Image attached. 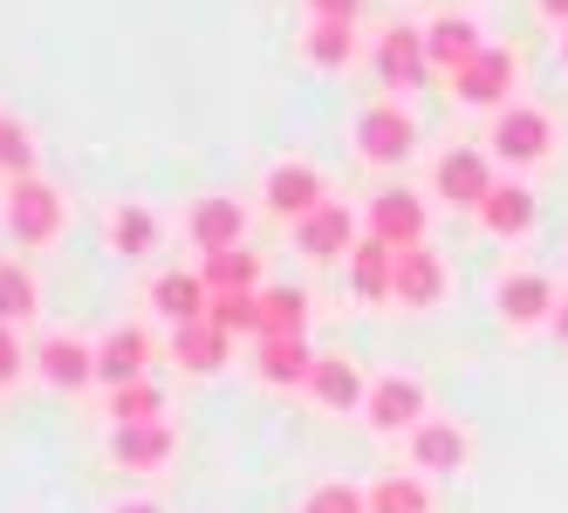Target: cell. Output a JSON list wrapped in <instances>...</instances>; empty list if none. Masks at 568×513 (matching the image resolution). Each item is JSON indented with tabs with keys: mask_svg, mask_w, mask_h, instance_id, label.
<instances>
[{
	"mask_svg": "<svg viewBox=\"0 0 568 513\" xmlns=\"http://www.w3.org/2000/svg\"><path fill=\"white\" fill-rule=\"evenodd\" d=\"M295 247H302L308 260H343V254H356V213H349L343 199L315 206V213L295 226Z\"/></svg>",
	"mask_w": 568,
	"mask_h": 513,
	"instance_id": "cell-13",
	"label": "cell"
},
{
	"mask_svg": "<svg viewBox=\"0 0 568 513\" xmlns=\"http://www.w3.org/2000/svg\"><path fill=\"white\" fill-rule=\"evenodd\" d=\"M363 424H371V431H418L425 424V383L404 377V370L377 377L371 398H363Z\"/></svg>",
	"mask_w": 568,
	"mask_h": 513,
	"instance_id": "cell-6",
	"label": "cell"
},
{
	"mask_svg": "<svg viewBox=\"0 0 568 513\" xmlns=\"http://www.w3.org/2000/svg\"><path fill=\"white\" fill-rule=\"evenodd\" d=\"M199 281H206V295H254V281H261V260H254L247 247L206 254V260H199Z\"/></svg>",
	"mask_w": 568,
	"mask_h": 513,
	"instance_id": "cell-26",
	"label": "cell"
},
{
	"mask_svg": "<svg viewBox=\"0 0 568 513\" xmlns=\"http://www.w3.org/2000/svg\"><path fill=\"white\" fill-rule=\"evenodd\" d=\"M302 322H308V295L302 288H254V342L302 336Z\"/></svg>",
	"mask_w": 568,
	"mask_h": 513,
	"instance_id": "cell-23",
	"label": "cell"
},
{
	"mask_svg": "<svg viewBox=\"0 0 568 513\" xmlns=\"http://www.w3.org/2000/svg\"><path fill=\"white\" fill-rule=\"evenodd\" d=\"M151 308H158V315H165V322L179 329V322H206L213 295H206V281H199V274L172 267V274H158V281H151Z\"/></svg>",
	"mask_w": 568,
	"mask_h": 513,
	"instance_id": "cell-20",
	"label": "cell"
},
{
	"mask_svg": "<svg viewBox=\"0 0 568 513\" xmlns=\"http://www.w3.org/2000/svg\"><path fill=\"white\" fill-rule=\"evenodd\" d=\"M412 465L418 472H459L466 465V431L453 418H425L412 431Z\"/></svg>",
	"mask_w": 568,
	"mask_h": 513,
	"instance_id": "cell-22",
	"label": "cell"
},
{
	"mask_svg": "<svg viewBox=\"0 0 568 513\" xmlns=\"http://www.w3.org/2000/svg\"><path fill=\"white\" fill-rule=\"evenodd\" d=\"M116 513H158V506L151 500H131V506H116Z\"/></svg>",
	"mask_w": 568,
	"mask_h": 513,
	"instance_id": "cell-39",
	"label": "cell"
},
{
	"mask_svg": "<svg viewBox=\"0 0 568 513\" xmlns=\"http://www.w3.org/2000/svg\"><path fill=\"white\" fill-rule=\"evenodd\" d=\"M371 240H384L390 254L425 247V199L418 192H377L371 199Z\"/></svg>",
	"mask_w": 568,
	"mask_h": 513,
	"instance_id": "cell-10",
	"label": "cell"
},
{
	"mask_svg": "<svg viewBox=\"0 0 568 513\" xmlns=\"http://www.w3.org/2000/svg\"><path fill=\"white\" fill-rule=\"evenodd\" d=\"M206 322L226 329V336H254V295H213Z\"/></svg>",
	"mask_w": 568,
	"mask_h": 513,
	"instance_id": "cell-33",
	"label": "cell"
},
{
	"mask_svg": "<svg viewBox=\"0 0 568 513\" xmlns=\"http://www.w3.org/2000/svg\"><path fill=\"white\" fill-rule=\"evenodd\" d=\"M144 363H151V336H144L138 322H116V329L97 342V383H110V390L138 383V377H144Z\"/></svg>",
	"mask_w": 568,
	"mask_h": 513,
	"instance_id": "cell-14",
	"label": "cell"
},
{
	"mask_svg": "<svg viewBox=\"0 0 568 513\" xmlns=\"http://www.w3.org/2000/svg\"><path fill=\"white\" fill-rule=\"evenodd\" d=\"M377 75H384L390 90H425V83H432V62H425V28H412V21L384 28V42H377Z\"/></svg>",
	"mask_w": 568,
	"mask_h": 513,
	"instance_id": "cell-9",
	"label": "cell"
},
{
	"mask_svg": "<svg viewBox=\"0 0 568 513\" xmlns=\"http://www.w3.org/2000/svg\"><path fill=\"white\" fill-rule=\"evenodd\" d=\"M261 199H267V213H281V219H295V226H302L315 206H329V192H322V172H315V165L288 157V165H274V172H267Z\"/></svg>",
	"mask_w": 568,
	"mask_h": 513,
	"instance_id": "cell-8",
	"label": "cell"
},
{
	"mask_svg": "<svg viewBox=\"0 0 568 513\" xmlns=\"http://www.w3.org/2000/svg\"><path fill=\"white\" fill-rule=\"evenodd\" d=\"M302 49H308V62H315V69H349L356 34H349V21H315Z\"/></svg>",
	"mask_w": 568,
	"mask_h": 513,
	"instance_id": "cell-28",
	"label": "cell"
},
{
	"mask_svg": "<svg viewBox=\"0 0 568 513\" xmlns=\"http://www.w3.org/2000/svg\"><path fill=\"white\" fill-rule=\"evenodd\" d=\"M535 8H541L548 21H561V28H568V0H535Z\"/></svg>",
	"mask_w": 568,
	"mask_h": 513,
	"instance_id": "cell-37",
	"label": "cell"
},
{
	"mask_svg": "<svg viewBox=\"0 0 568 513\" xmlns=\"http://www.w3.org/2000/svg\"><path fill=\"white\" fill-rule=\"evenodd\" d=\"M110 247L124 254V260L151 254V247H158V213H151V206H116V213H110Z\"/></svg>",
	"mask_w": 568,
	"mask_h": 513,
	"instance_id": "cell-27",
	"label": "cell"
},
{
	"mask_svg": "<svg viewBox=\"0 0 568 513\" xmlns=\"http://www.w3.org/2000/svg\"><path fill=\"white\" fill-rule=\"evenodd\" d=\"M356 8H363V0H308L315 21H356Z\"/></svg>",
	"mask_w": 568,
	"mask_h": 513,
	"instance_id": "cell-36",
	"label": "cell"
},
{
	"mask_svg": "<svg viewBox=\"0 0 568 513\" xmlns=\"http://www.w3.org/2000/svg\"><path fill=\"white\" fill-rule=\"evenodd\" d=\"M254 370H261L267 383L308 390V377H315V349H308V336H274V342L254 349Z\"/></svg>",
	"mask_w": 568,
	"mask_h": 513,
	"instance_id": "cell-21",
	"label": "cell"
},
{
	"mask_svg": "<svg viewBox=\"0 0 568 513\" xmlns=\"http://www.w3.org/2000/svg\"><path fill=\"white\" fill-rule=\"evenodd\" d=\"M548 329H555V336H561V342H568V295H561V301H555V322H548Z\"/></svg>",
	"mask_w": 568,
	"mask_h": 513,
	"instance_id": "cell-38",
	"label": "cell"
},
{
	"mask_svg": "<svg viewBox=\"0 0 568 513\" xmlns=\"http://www.w3.org/2000/svg\"><path fill=\"white\" fill-rule=\"evenodd\" d=\"M0 172H8V178H34V144H28L21 124H8V116H0Z\"/></svg>",
	"mask_w": 568,
	"mask_h": 513,
	"instance_id": "cell-32",
	"label": "cell"
},
{
	"mask_svg": "<svg viewBox=\"0 0 568 513\" xmlns=\"http://www.w3.org/2000/svg\"><path fill=\"white\" fill-rule=\"evenodd\" d=\"M172 357H179V370L206 377V370H220V363L233 357V336L213 329V322H179V329H172Z\"/></svg>",
	"mask_w": 568,
	"mask_h": 513,
	"instance_id": "cell-24",
	"label": "cell"
},
{
	"mask_svg": "<svg viewBox=\"0 0 568 513\" xmlns=\"http://www.w3.org/2000/svg\"><path fill=\"white\" fill-rule=\"evenodd\" d=\"M514 75H520V62H514V49H494L486 42L479 49V62L466 69V75H453V96L466 103V110H507L514 103Z\"/></svg>",
	"mask_w": 568,
	"mask_h": 513,
	"instance_id": "cell-5",
	"label": "cell"
},
{
	"mask_svg": "<svg viewBox=\"0 0 568 513\" xmlns=\"http://www.w3.org/2000/svg\"><path fill=\"white\" fill-rule=\"evenodd\" d=\"M356 151H363V165H404V157L418 151V124H412V110H397L390 103H371L356 116Z\"/></svg>",
	"mask_w": 568,
	"mask_h": 513,
	"instance_id": "cell-1",
	"label": "cell"
},
{
	"mask_svg": "<svg viewBox=\"0 0 568 513\" xmlns=\"http://www.w3.org/2000/svg\"><path fill=\"white\" fill-rule=\"evenodd\" d=\"M548 144H555L548 110H535V103H507V110L494 116V157H500V165H541Z\"/></svg>",
	"mask_w": 568,
	"mask_h": 513,
	"instance_id": "cell-4",
	"label": "cell"
},
{
	"mask_svg": "<svg viewBox=\"0 0 568 513\" xmlns=\"http://www.w3.org/2000/svg\"><path fill=\"white\" fill-rule=\"evenodd\" d=\"M445 260L432 254V247H404L397 254V274H390V301H404V308H438L445 301Z\"/></svg>",
	"mask_w": 568,
	"mask_h": 513,
	"instance_id": "cell-11",
	"label": "cell"
},
{
	"mask_svg": "<svg viewBox=\"0 0 568 513\" xmlns=\"http://www.w3.org/2000/svg\"><path fill=\"white\" fill-rule=\"evenodd\" d=\"M172 452H179V439H172L165 418H151V424H116V431H110V459L131 465V472H158Z\"/></svg>",
	"mask_w": 568,
	"mask_h": 513,
	"instance_id": "cell-15",
	"label": "cell"
},
{
	"mask_svg": "<svg viewBox=\"0 0 568 513\" xmlns=\"http://www.w3.org/2000/svg\"><path fill=\"white\" fill-rule=\"evenodd\" d=\"M390 274H397V254L363 233L356 254H349V288H356V301H390Z\"/></svg>",
	"mask_w": 568,
	"mask_h": 513,
	"instance_id": "cell-25",
	"label": "cell"
},
{
	"mask_svg": "<svg viewBox=\"0 0 568 513\" xmlns=\"http://www.w3.org/2000/svg\"><path fill=\"white\" fill-rule=\"evenodd\" d=\"M500 322H514V329H535V322H555V281L548 274H535V267H520V274H507L500 281Z\"/></svg>",
	"mask_w": 568,
	"mask_h": 513,
	"instance_id": "cell-12",
	"label": "cell"
},
{
	"mask_svg": "<svg viewBox=\"0 0 568 513\" xmlns=\"http://www.w3.org/2000/svg\"><path fill=\"white\" fill-rule=\"evenodd\" d=\"M8 233L21 247H49L62 233V192L49 178H14L8 192Z\"/></svg>",
	"mask_w": 568,
	"mask_h": 513,
	"instance_id": "cell-3",
	"label": "cell"
},
{
	"mask_svg": "<svg viewBox=\"0 0 568 513\" xmlns=\"http://www.w3.org/2000/svg\"><path fill=\"white\" fill-rule=\"evenodd\" d=\"M158 411H165V398H158L151 377H138V383H124V390H110V418H116V424H151Z\"/></svg>",
	"mask_w": 568,
	"mask_h": 513,
	"instance_id": "cell-31",
	"label": "cell"
},
{
	"mask_svg": "<svg viewBox=\"0 0 568 513\" xmlns=\"http://www.w3.org/2000/svg\"><path fill=\"white\" fill-rule=\"evenodd\" d=\"M479 226L494 233V240H520L527 226H535V185H520V178H500L494 192L479 199Z\"/></svg>",
	"mask_w": 568,
	"mask_h": 513,
	"instance_id": "cell-17",
	"label": "cell"
},
{
	"mask_svg": "<svg viewBox=\"0 0 568 513\" xmlns=\"http://www.w3.org/2000/svg\"><path fill=\"white\" fill-rule=\"evenodd\" d=\"M561 62H568V28H561Z\"/></svg>",
	"mask_w": 568,
	"mask_h": 513,
	"instance_id": "cell-40",
	"label": "cell"
},
{
	"mask_svg": "<svg viewBox=\"0 0 568 513\" xmlns=\"http://www.w3.org/2000/svg\"><path fill=\"white\" fill-rule=\"evenodd\" d=\"M479 21L473 14H438V21H425V62H432V75H466L473 62H479Z\"/></svg>",
	"mask_w": 568,
	"mask_h": 513,
	"instance_id": "cell-7",
	"label": "cell"
},
{
	"mask_svg": "<svg viewBox=\"0 0 568 513\" xmlns=\"http://www.w3.org/2000/svg\"><path fill=\"white\" fill-rule=\"evenodd\" d=\"M363 500H371V513H425V506H432L425 480H412V472H404V480L390 472V480H377V486L363 493Z\"/></svg>",
	"mask_w": 568,
	"mask_h": 513,
	"instance_id": "cell-30",
	"label": "cell"
},
{
	"mask_svg": "<svg viewBox=\"0 0 568 513\" xmlns=\"http://www.w3.org/2000/svg\"><path fill=\"white\" fill-rule=\"evenodd\" d=\"M494 185H500V178H494V157H486V151H473V144L438 151V165H432V192H438L445 206L479 213V199H486Z\"/></svg>",
	"mask_w": 568,
	"mask_h": 513,
	"instance_id": "cell-2",
	"label": "cell"
},
{
	"mask_svg": "<svg viewBox=\"0 0 568 513\" xmlns=\"http://www.w3.org/2000/svg\"><path fill=\"white\" fill-rule=\"evenodd\" d=\"M21 363H28V349L14 342V329H8V322H0V383H14V377H21Z\"/></svg>",
	"mask_w": 568,
	"mask_h": 513,
	"instance_id": "cell-35",
	"label": "cell"
},
{
	"mask_svg": "<svg viewBox=\"0 0 568 513\" xmlns=\"http://www.w3.org/2000/svg\"><path fill=\"white\" fill-rule=\"evenodd\" d=\"M34 370H42L55 390H83L97 377V349L75 342V336H42V349H34Z\"/></svg>",
	"mask_w": 568,
	"mask_h": 513,
	"instance_id": "cell-18",
	"label": "cell"
},
{
	"mask_svg": "<svg viewBox=\"0 0 568 513\" xmlns=\"http://www.w3.org/2000/svg\"><path fill=\"white\" fill-rule=\"evenodd\" d=\"M185 233H192V247H206V254H226V247H240V240H247V213H240V199L213 192V199H199V206H192Z\"/></svg>",
	"mask_w": 568,
	"mask_h": 513,
	"instance_id": "cell-16",
	"label": "cell"
},
{
	"mask_svg": "<svg viewBox=\"0 0 568 513\" xmlns=\"http://www.w3.org/2000/svg\"><path fill=\"white\" fill-rule=\"evenodd\" d=\"M302 513H371V500H363L356 486H343V480H322V486L302 500Z\"/></svg>",
	"mask_w": 568,
	"mask_h": 513,
	"instance_id": "cell-34",
	"label": "cell"
},
{
	"mask_svg": "<svg viewBox=\"0 0 568 513\" xmlns=\"http://www.w3.org/2000/svg\"><path fill=\"white\" fill-rule=\"evenodd\" d=\"M34 308H42V301H34V274L21 267V260H0V322H28V315Z\"/></svg>",
	"mask_w": 568,
	"mask_h": 513,
	"instance_id": "cell-29",
	"label": "cell"
},
{
	"mask_svg": "<svg viewBox=\"0 0 568 513\" xmlns=\"http://www.w3.org/2000/svg\"><path fill=\"white\" fill-rule=\"evenodd\" d=\"M308 398H315L322 411H363V398H371V383H363V370H356L349 357H315Z\"/></svg>",
	"mask_w": 568,
	"mask_h": 513,
	"instance_id": "cell-19",
	"label": "cell"
}]
</instances>
